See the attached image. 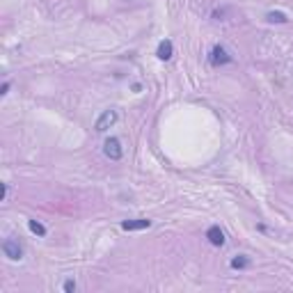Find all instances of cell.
Wrapping results in <instances>:
<instances>
[{"label": "cell", "instance_id": "8992f818", "mask_svg": "<svg viewBox=\"0 0 293 293\" xmlns=\"http://www.w3.org/2000/svg\"><path fill=\"white\" fill-rule=\"evenodd\" d=\"M206 238H208V243L211 245H216V248H220V245H224V234H222V229L220 227H208V232H206Z\"/></svg>", "mask_w": 293, "mask_h": 293}, {"label": "cell", "instance_id": "277c9868", "mask_svg": "<svg viewBox=\"0 0 293 293\" xmlns=\"http://www.w3.org/2000/svg\"><path fill=\"white\" fill-rule=\"evenodd\" d=\"M149 227H152V220H146V218L124 220V222H122V229H124V232H138V229H149Z\"/></svg>", "mask_w": 293, "mask_h": 293}, {"label": "cell", "instance_id": "9c48e42d", "mask_svg": "<svg viewBox=\"0 0 293 293\" xmlns=\"http://www.w3.org/2000/svg\"><path fill=\"white\" fill-rule=\"evenodd\" d=\"M28 227H30L32 234H37V236H46V227L42 222H37V220H28Z\"/></svg>", "mask_w": 293, "mask_h": 293}, {"label": "cell", "instance_id": "52a82bcc", "mask_svg": "<svg viewBox=\"0 0 293 293\" xmlns=\"http://www.w3.org/2000/svg\"><path fill=\"white\" fill-rule=\"evenodd\" d=\"M172 53H174V46H172V42H170V39H163V42L158 44V50H156L158 60H170V58H172Z\"/></svg>", "mask_w": 293, "mask_h": 293}, {"label": "cell", "instance_id": "8fae6325", "mask_svg": "<svg viewBox=\"0 0 293 293\" xmlns=\"http://www.w3.org/2000/svg\"><path fill=\"white\" fill-rule=\"evenodd\" d=\"M64 291H66V293L76 291V282H74V280H66V282H64Z\"/></svg>", "mask_w": 293, "mask_h": 293}, {"label": "cell", "instance_id": "30bf717a", "mask_svg": "<svg viewBox=\"0 0 293 293\" xmlns=\"http://www.w3.org/2000/svg\"><path fill=\"white\" fill-rule=\"evenodd\" d=\"M266 18H268L270 23H286V21H288L286 14H282V12H268Z\"/></svg>", "mask_w": 293, "mask_h": 293}, {"label": "cell", "instance_id": "7a4b0ae2", "mask_svg": "<svg viewBox=\"0 0 293 293\" xmlns=\"http://www.w3.org/2000/svg\"><path fill=\"white\" fill-rule=\"evenodd\" d=\"M114 122H117V110H104L101 117L96 120V124H94V128H96V133H106L110 126H114Z\"/></svg>", "mask_w": 293, "mask_h": 293}, {"label": "cell", "instance_id": "ba28073f", "mask_svg": "<svg viewBox=\"0 0 293 293\" xmlns=\"http://www.w3.org/2000/svg\"><path fill=\"white\" fill-rule=\"evenodd\" d=\"M248 266H250V259H248L245 254H238V256H234V259H232V268H234V270H243V268H248Z\"/></svg>", "mask_w": 293, "mask_h": 293}, {"label": "cell", "instance_id": "6da1fadb", "mask_svg": "<svg viewBox=\"0 0 293 293\" xmlns=\"http://www.w3.org/2000/svg\"><path fill=\"white\" fill-rule=\"evenodd\" d=\"M2 254L10 261H21L23 259V245L16 238H7L2 240Z\"/></svg>", "mask_w": 293, "mask_h": 293}, {"label": "cell", "instance_id": "3957f363", "mask_svg": "<svg viewBox=\"0 0 293 293\" xmlns=\"http://www.w3.org/2000/svg\"><path fill=\"white\" fill-rule=\"evenodd\" d=\"M104 152H106V156H108L110 160H120V158L124 156V149H122V142L117 140V138H108V140H106Z\"/></svg>", "mask_w": 293, "mask_h": 293}, {"label": "cell", "instance_id": "7c38bea8", "mask_svg": "<svg viewBox=\"0 0 293 293\" xmlns=\"http://www.w3.org/2000/svg\"><path fill=\"white\" fill-rule=\"evenodd\" d=\"M7 92H10V82H5V85H2V92H0V94H2V96H5Z\"/></svg>", "mask_w": 293, "mask_h": 293}, {"label": "cell", "instance_id": "5b68a950", "mask_svg": "<svg viewBox=\"0 0 293 293\" xmlns=\"http://www.w3.org/2000/svg\"><path fill=\"white\" fill-rule=\"evenodd\" d=\"M232 62V58H229V53L222 48V46H213L211 50V64L220 66V64H229Z\"/></svg>", "mask_w": 293, "mask_h": 293}]
</instances>
